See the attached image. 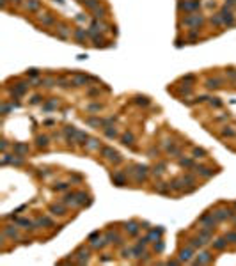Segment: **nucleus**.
Listing matches in <instances>:
<instances>
[{"label":"nucleus","instance_id":"nucleus-5","mask_svg":"<svg viewBox=\"0 0 236 266\" xmlns=\"http://www.w3.org/2000/svg\"><path fill=\"white\" fill-rule=\"evenodd\" d=\"M37 7H39V2H36V0H29V4H27V9H30V11H36Z\"/></svg>","mask_w":236,"mask_h":266},{"label":"nucleus","instance_id":"nucleus-9","mask_svg":"<svg viewBox=\"0 0 236 266\" xmlns=\"http://www.w3.org/2000/svg\"><path fill=\"white\" fill-rule=\"evenodd\" d=\"M188 259H190V250H183V252H181V261H188Z\"/></svg>","mask_w":236,"mask_h":266},{"label":"nucleus","instance_id":"nucleus-3","mask_svg":"<svg viewBox=\"0 0 236 266\" xmlns=\"http://www.w3.org/2000/svg\"><path fill=\"white\" fill-rule=\"evenodd\" d=\"M197 6H199L197 2H185V4H179V7H181V9H188V11H190V9H195Z\"/></svg>","mask_w":236,"mask_h":266},{"label":"nucleus","instance_id":"nucleus-1","mask_svg":"<svg viewBox=\"0 0 236 266\" xmlns=\"http://www.w3.org/2000/svg\"><path fill=\"white\" fill-rule=\"evenodd\" d=\"M185 23L186 25H201V23H202V18H201L199 14L188 16V18H185Z\"/></svg>","mask_w":236,"mask_h":266},{"label":"nucleus","instance_id":"nucleus-6","mask_svg":"<svg viewBox=\"0 0 236 266\" xmlns=\"http://www.w3.org/2000/svg\"><path fill=\"white\" fill-rule=\"evenodd\" d=\"M201 256H202V257H201L197 263H208V261L211 259V256H209V254H201Z\"/></svg>","mask_w":236,"mask_h":266},{"label":"nucleus","instance_id":"nucleus-4","mask_svg":"<svg viewBox=\"0 0 236 266\" xmlns=\"http://www.w3.org/2000/svg\"><path fill=\"white\" fill-rule=\"evenodd\" d=\"M103 154H107V158L119 160V158H117V153H115V151H112V149H108V147H105V149H103Z\"/></svg>","mask_w":236,"mask_h":266},{"label":"nucleus","instance_id":"nucleus-17","mask_svg":"<svg viewBox=\"0 0 236 266\" xmlns=\"http://www.w3.org/2000/svg\"><path fill=\"white\" fill-rule=\"evenodd\" d=\"M13 2H20V0H13Z\"/></svg>","mask_w":236,"mask_h":266},{"label":"nucleus","instance_id":"nucleus-15","mask_svg":"<svg viewBox=\"0 0 236 266\" xmlns=\"http://www.w3.org/2000/svg\"><path fill=\"white\" fill-rule=\"evenodd\" d=\"M130 232H137V227H135V223H130Z\"/></svg>","mask_w":236,"mask_h":266},{"label":"nucleus","instance_id":"nucleus-16","mask_svg":"<svg viewBox=\"0 0 236 266\" xmlns=\"http://www.w3.org/2000/svg\"><path fill=\"white\" fill-rule=\"evenodd\" d=\"M107 135H108V137H115V131H112V129H108V131H107Z\"/></svg>","mask_w":236,"mask_h":266},{"label":"nucleus","instance_id":"nucleus-10","mask_svg":"<svg viewBox=\"0 0 236 266\" xmlns=\"http://www.w3.org/2000/svg\"><path fill=\"white\" fill-rule=\"evenodd\" d=\"M37 144H39V145H46V144H48V138H46V137H39V138H37Z\"/></svg>","mask_w":236,"mask_h":266},{"label":"nucleus","instance_id":"nucleus-14","mask_svg":"<svg viewBox=\"0 0 236 266\" xmlns=\"http://www.w3.org/2000/svg\"><path fill=\"white\" fill-rule=\"evenodd\" d=\"M60 36H62V37L68 36V30H66V27H62V29H60Z\"/></svg>","mask_w":236,"mask_h":266},{"label":"nucleus","instance_id":"nucleus-2","mask_svg":"<svg viewBox=\"0 0 236 266\" xmlns=\"http://www.w3.org/2000/svg\"><path fill=\"white\" fill-rule=\"evenodd\" d=\"M220 18L224 20V23H229V25H233V22H234V18H233V14L229 13L227 9H224V11H222Z\"/></svg>","mask_w":236,"mask_h":266},{"label":"nucleus","instance_id":"nucleus-13","mask_svg":"<svg viewBox=\"0 0 236 266\" xmlns=\"http://www.w3.org/2000/svg\"><path fill=\"white\" fill-rule=\"evenodd\" d=\"M52 211H57L59 215H62V211H64V208H52Z\"/></svg>","mask_w":236,"mask_h":266},{"label":"nucleus","instance_id":"nucleus-7","mask_svg":"<svg viewBox=\"0 0 236 266\" xmlns=\"http://www.w3.org/2000/svg\"><path fill=\"white\" fill-rule=\"evenodd\" d=\"M85 6H87V7H91V9H94L96 6H98V0H87Z\"/></svg>","mask_w":236,"mask_h":266},{"label":"nucleus","instance_id":"nucleus-12","mask_svg":"<svg viewBox=\"0 0 236 266\" xmlns=\"http://www.w3.org/2000/svg\"><path fill=\"white\" fill-rule=\"evenodd\" d=\"M215 247H217V248H224V247H226V241H224V239H217Z\"/></svg>","mask_w":236,"mask_h":266},{"label":"nucleus","instance_id":"nucleus-11","mask_svg":"<svg viewBox=\"0 0 236 266\" xmlns=\"http://www.w3.org/2000/svg\"><path fill=\"white\" fill-rule=\"evenodd\" d=\"M131 140H133L131 135H124V137H122V142H124V144H131Z\"/></svg>","mask_w":236,"mask_h":266},{"label":"nucleus","instance_id":"nucleus-8","mask_svg":"<svg viewBox=\"0 0 236 266\" xmlns=\"http://www.w3.org/2000/svg\"><path fill=\"white\" fill-rule=\"evenodd\" d=\"M218 84H220V80H208V87H218Z\"/></svg>","mask_w":236,"mask_h":266}]
</instances>
